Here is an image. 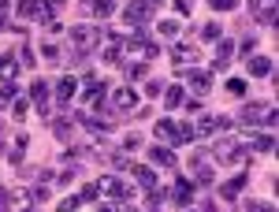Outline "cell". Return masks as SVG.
<instances>
[{
	"label": "cell",
	"mask_w": 279,
	"mask_h": 212,
	"mask_svg": "<svg viewBox=\"0 0 279 212\" xmlns=\"http://www.w3.org/2000/svg\"><path fill=\"white\" fill-rule=\"evenodd\" d=\"M157 138H164V142H179V127H175L172 119H157Z\"/></svg>",
	"instance_id": "obj_12"
},
{
	"label": "cell",
	"mask_w": 279,
	"mask_h": 212,
	"mask_svg": "<svg viewBox=\"0 0 279 212\" xmlns=\"http://www.w3.org/2000/svg\"><path fill=\"white\" fill-rule=\"evenodd\" d=\"M26 108H30V104L23 101V97H15V101H11V116H15V119H26Z\"/></svg>",
	"instance_id": "obj_23"
},
{
	"label": "cell",
	"mask_w": 279,
	"mask_h": 212,
	"mask_svg": "<svg viewBox=\"0 0 279 212\" xmlns=\"http://www.w3.org/2000/svg\"><path fill=\"white\" fill-rule=\"evenodd\" d=\"M197 56H201V48H194L190 41H179V45L172 48V60H175V63H190V60H197Z\"/></svg>",
	"instance_id": "obj_10"
},
{
	"label": "cell",
	"mask_w": 279,
	"mask_h": 212,
	"mask_svg": "<svg viewBox=\"0 0 279 212\" xmlns=\"http://www.w3.org/2000/svg\"><path fill=\"white\" fill-rule=\"evenodd\" d=\"M26 212H34V208H26Z\"/></svg>",
	"instance_id": "obj_41"
},
{
	"label": "cell",
	"mask_w": 279,
	"mask_h": 212,
	"mask_svg": "<svg viewBox=\"0 0 279 212\" xmlns=\"http://www.w3.org/2000/svg\"><path fill=\"white\" fill-rule=\"evenodd\" d=\"M209 4H212V8H216V11H224V8H227V11H231V8H235V0H209Z\"/></svg>",
	"instance_id": "obj_32"
},
{
	"label": "cell",
	"mask_w": 279,
	"mask_h": 212,
	"mask_svg": "<svg viewBox=\"0 0 279 212\" xmlns=\"http://www.w3.org/2000/svg\"><path fill=\"white\" fill-rule=\"evenodd\" d=\"M145 19H149V4H145V0H131V4H127V23L142 26Z\"/></svg>",
	"instance_id": "obj_9"
},
{
	"label": "cell",
	"mask_w": 279,
	"mask_h": 212,
	"mask_svg": "<svg viewBox=\"0 0 279 212\" xmlns=\"http://www.w3.org/2000/svg\"><path fill=\"white\" fill-rule=\"evenodd\" d=\"M216 160H227V164L242 168V164H246V149H238V142H235V138H227V142L216 145Z\"/></svg>",
	"instance_id": "obj_1"
},
{
	"label": "cell",
	"mask_w": 279,
	"mask_h": 212,
	"mask_svg": "<svg viewBox=\"0 0 279 212\" xmlns=\"http://www.w3.org/2000/svg\"><path fill=\"white\" fill-rule=\"evenodd\" d=\"M127 75H131V78H134V82H138V78H145V63H134V67H131V71H127Z\"/></svg>",
	"instance_id": "obj_29"
},
{
	"label": "cell",
	"mask_w": 279,
	"mask_h": 212,
	"mask_svg": "<svg viewBox=\"0 0 279 212\" xmlns=\"http://www.w3.org/2000/svg\"><path fill=\"white\" fill-rule=\"evenodd\" d=\"M30 201H34V205H41V201H49V190H45V186H38V190H34V198H30Z\"/></svg>",
	"instance_id": "obj_30"
},
{
	"label": "cell",
	"mask_w": 279,
	"mask_h": 212,
	"mask_svg": "<svg viewBox=\"0 0 279 212\" xmlns=\"http://www.w3.org/2000/svg\"><path fill=\"white\" fill-rule=\"evenodd\" d=\"M153 160H157V164H164V168H175V153L164 149V145H157V149H153Z\"/></svg>",
	"instance_id": "obj_18"
},
{
	"label": "cell",
	"mask_w": 279,
	"mask_h": 212,
	"mask_svg": "<svg viewBox=\"0 0 279 212\" xmlns=\"http://www.w3.org/2000/svg\"><path fill=\"white\" fill-rule=\"evenodd\" d=\"M75 86H79V82H75V78H60V86H56V97H60V101H71V97H75Z\"/></svg>",
	"instance_id": "obj_15"
},
{
	"label": "cell",
	"mask_w": 279,
	"mask_h": 212,
	"mask_svg": "<svg viewBox=\"0 0 279 212\" xmlns=\"http://www.w3.org/2000/svg\"><path fill=\"white\" fill-rule=\"evenodd\" d=\"M164 101H168V104H172V108H175V104L182 101V90H179V86H172V90H168V93H164Z\"/></svg>",
	"instance_id": "obj_26"
},
{
	"label": "cell",
	"mask_w": 279,
	"mask_h": 212,
	"mask_svg": "<svg viewBox=\"0 0 279 212\" xmlns=\"http://www.w3.org/2000/svg\"><path fill=\"white\" fill-rule=\"evenodd\" d=\"M15 67H19V56H15V52H8L4 60H0V78H4V82H8V78L15 75Z\"/></svg>",
	"instance_id": "obj_16"
},
{
	"label": "cell",
	"mask_w": 279,
	"mask_h": 212,
	"mask_svg": "<svg viewBox=\"0 0 279 212\" xmlns=\"http://www.w3.org/2000/svg\"><path fill=\"white\" fill-rule=\"evenodd\" d=\"M250 11H253V19L265 23V26L275 23V0H250Z\"/></svg>",
	"instance_id": "obj_6"
},
{
	"label": "cell",
	"mask_w": 279,
	"mask_h": 212,
	"mask_svg": "<svg viewBox=\"0 0 279 212\" xmlns=\"http://www.w3.org/2000/svg\"><path fill=\"white\" fill-rule=\"evenodd\" d=\"M242 186H246V171H242L238 179H231V183H224V190H220V193H224V198L231 201V198H235V193H242Z\"/></svg>",
	"instance_id": "obj_17"
},
{
	"label": "cell",
	"mask_w": 279,
	"mask_h": 212,
	"mask_svg": "<svg viewBox=\"0 0 279 212\" xmlns=\"http://www.w3.org/2000/svg\"><path fill=\"white\" fill-rule=\"evenodd\" d=\"M182 78H186V86H190L197 97L209 93V71H182Z\"/></svg>",
	"instance_id": "obj_8"
},
{
	"label": "cell",
	"mask_w": 279,
	"mask_h": 212,
	"mask_svg": "<svg viewBox=\"0 0 279 212\" xmlns=\"http://www.w3.org/2000/svg\"><path fill=\"white\" fill-rule=\"evenodd\" d=\"M242 123H265V127H275V108L246 104V108H242Z\"/></svg>",
	"instance_id": "obj_2"
},
{
	"label": "cell",
	"mask_w": 279,
	"mask_h": 212,
	"mask_svg": "<svg viewBox=\"0 0 279 212\" xmlns=\"http://www.w3.org/2000/svg\"><path fill=\"white\" fill-rule=\"evenodd\" d=\"M231 56H235V45H231V41H220V45H216V71H224L227 63H231Z\"/></svg>",
	"instance_id": "obj_11"
},
{
	"label": "cell",
	"mask_w": 279,
	"mask_h": 212,
	"mask_svg": "<svg viewBox=\"0 0 279 212\" xmlns=\"http://www.w3.org/2000/svg\"><path fill=\"white\" fill-rule=\"evenodd\" d=\"M216 127H220V119H216V116H201V119H197V127H194V134H201V138H209L212 130H216Z\"/></svg>",
	"instance_id": "obj_13"
},
{
	"label": "cell",
	"mask_w": 279,
	"mask_h": 212,
	"mask_svg": "<svg viewBox=\"0 0 279 212\" xmlns=\"http://www.w3.org/2000/svg\"><path fill=\"white\" fill-rule=\"evenodd\" d=\"M250 212H275V205H272V201H261V205L253 201V205H250Z\"/></svg>",
	"instance_id": "obj_28"
},
{
	"label": "cell",
	"mask_w": 279,
	"mask_h": 212,
	"mask_svg": "<svg viewBox=\"0 0 279 212\" xmlns=\"http://www.w3.org/2000/svg\"><path fill=\"white\" fill-rule=\"evenodd\" d=\"M97 212H116V205H101V208H97Z\"/></svg>",
	"instance_id": "obj_38"
},
{
	"label": "cell",
	"mask_w": 279,
	"mask_h": 212,
	"mask_svg": "<svg viewBox=\"0 0 279 212\" xmlns=\"http://www.w3.org/2000/svg\"><path fill=\"white\" fill-rule=\"evenodd\" d=\"M8 4H11V0H0V11H4V8H8Z\"/></svg>",
	"instance_id": "obj_40"
},
{
	"label": "cell",
	"mask_w": 279,
	"mask_h": 212,
	"mask_svg": "<svg viewBox=\"0 0 279 212\" xmlns=\"http://www.w3.org/2000/svg\"><path fill=\"white\" fill-rule=\"evenodd\" d=\"M41 56H45V60H49V63H56V60H60V52H56V45H49V41H45V45H41Z\"/></svg>",
	"instance_id": "obj_25"
},
{
	"label": "cell",
	"mask_w": 279,
	"mask_h": 212,
	"mask_svg": "<svg viewBox=\"0 0 279 212\" xmlns=\"http://www.w3.org/2000/svg\"><path fill=\"white\" fill-rule=\"evenodd\" d=\"M134 171V179H138V183H142V186H149V190H157V175H153L149 168H131Z\"/></svg>",
	"instance_id": "obj_19"
},
{
	"label": "cell",
	"mask_w": 279,
	"mask_h": 212,
	"mask_svg": "<svg viewBox=\"0 0 279 212\" xmlns=\"http://www.w3.org/2000/svg\"><path fill=\"white\" fill-rule=\"evenodd\" d=\"M205 38H209V41L220 38V23H209V26H205Z\"/></svg>",
	"instance_id": "obj_34"
},
{
	"label": "cell",
	"mask_w": 279,
	"mask_h": 212,
	"mask_svg": "<svg viewBox=\"0 0 279 212\" xmlns=\"http://www.w3.org/2000/svg\"><path fill=\"white\" fill-rule=\"evenodd\" d=\"M160 34H164V38H175V34H179V23L164 19V23H160Z\"/></svg>",
	"instance_id": "obj_24"
},
{
	"label": "cell",
	"mask_w": 279,
	"mask_h": 212,
	"mask_svg": "<svg viewBox=\"0 0 279 212\" xmlns=\"http://www.w3.org/2000/svg\"><path fill=\"white\" fill-rule=\"evenodd\" d=\"M30 97H34L38 104H45V97H49V86H45L41 78H38V82H34V90H30Z\"/></svg>",
	"instance_id": "obj_22"
},
{
	"label": "cell",
	"mask_w": 279,
	"mask_h": 212,
	"mask_svg": "<svg viewBox=\"0 0 279 212\" xmlns=\"http://www.w3.org/2000/svg\"><path fill=\"white\" fill-rule=\"evenodd\" d=\"M97 15H112V0H101V4H97Z\"/></svg>",
	"instance_id": "obj_36"
},
{
	"label": "cell",
	"mask_w": 279,
	"mask_h": 212,
	"mask_svg": "<svg viewBox=\"0 0 279 212\" xmlns=\"http://www.w3.org/2000/svg\"><path fill=\"white\" fill-rule=\"evenodd\" d=\"M272 145H275V142H272V134H253V142H250V149H253V153H268Z\"/></svg>",
	"instance_id": "obj_20"
},
{
	"label": "cell",
	"mask_w": 279,
	"mask_h": 212,
	"mask_svg": "<svg viewBox=\"0 0 279 212\" xmlns=\"http://www.w3.org/2000/svg\"><path fill=\"white\" fill-rule=\"evenodd\" d=\"M49 4H52V8H64V4H67V0H49Z\"/></svg>",
	"instance_id": "obj_39"
},
{
	"label": "cell",
	"mask_w": 279,
	"mask_h": 212,
	"mask_svg": "<svg viewBox=\"0 0 279 212\" xmlns=\"http://www.w3.org/2000/svg\"><path fill=\"white\" fill-rule=\"evenodd\" d=\"M75 205H82V198H67V201H64V205H60V208H64V212H71Z\"/></svg>",
	"instance_id": "obj_37"
},
{
	"label": "cell",
	"mask_w": 279,
	"mask_h": 212,
	"mask_svg": "<svg viewBox=\"0 0 279 212\" xmlns=\"http://www.w3.org/2000/svg\"><path fill=\"white\" fill-rule=\"evenodd\" d=\"M97 193H108V198H116V201H127V198H134V193L119 183V179H112V175H104L101 183H97Z\"/></svg>",
	"instance_id": "obj_5"
},
{
	"label": "cell",
	"mask_w": 279,
	"mask_h": 212,
	"mask_svg": "<svg viewBox=\"0 0 279 212\" xmlns=\"http://www.w3.org/2000/svg\"><path fill=\"white\" fill-rule=\"evenodd\" d=\"M108 101H112L116 112H134V108H138V93H134V90H116Z\"/></svg>",
	"instance_id": "obj_7"
},
{
	"label": "cell",
	"mask_w": 279,
	"mask_h": 212,
	"mask_svg": "<svg viewBox=\"0 0 279 212\" xmlns=\"http://www.w3.org/2000/svg\"><path fill=\"white\" fill-rule=\"evenodd\" d=\"M8 208H11V193L0 190V212H8Z\"/></svg>",
	"instance_id": "obj_33"
},
{
	"label": "cell",
	"mask_w": 279,
	"mask_h": 212,
	"mask_svg": "<svg viewBox=\"0 0 279 212\" xmlns=\"http://www.w3.org/2000/svg\"><path fill=\"white\" fill-rule=\"evenodd\" d=\"M71 41H75L79 52H86V48H93V45L101 41V30H97V26H75V30H71Z\"/></svg>",
	"instance_id": "obj_3"
},
{
	"label": "cell",
	"mask_w": 279,
	"mask_h": 212,
	"mask_svg": "<svg viewBox=\"0 0 279 212\" xmlns=\"http://www.w3.org/2000/svg\"><path fill=\"white\" fill-rule=\"evenodd\" d=\"M175 201H179V205H190V201H194L190 183H179V186H175Z\"/></svg>",
	"instance_id": "obj_21"
},
{
	"label": "cell",
	"mask_w": 279,
	"mask_h": 212,
	"mask_svg": "<svg viewBox=\"0 0 279 212\" xmlns=\"http://www.w3.org/2000/svg\"><path fill=\"white\" fill-rule=\"evenodd\" d=\"M19 15H26V19H34V23H49V19H52L45 0H23V4H19Z\"/></svg>",
	"instance_id": "obj_4"
},
{
	"label": "cell",
	"mask_w": 279,
	"mask_h": 212,
	"mask_svg": "<svg viewBox=\"0 0 279 212\" xmlns=\"http://www.w3.org/2000/svg\"><path fill=\"white\" fill-rule=\"evenodd\" d=\"M138 145H142V138H138V134H131L127 142H123V149H138Z\"/></svg>",
	"instance_id": "obj_35"
},
{
	"label": "cell",
	"mask_w": 279,
	"mask_h": 212,
	"mask_svg": "<svg viewBox=\"0 0 279 212\" xmlns=\"http://www.w3.org/2000/svg\"><path fill=\"white\" fill-rule=\"evenodd\" d=\"M11 97H15V90H11V86H4V90H0V108H4V104H11Z\"/></svg>",
	"instance_id": "obj_31"
},
{
	"label": "cell",
	"mask_w": 279,
	"mask_h": 212,
	"mask_svg": "<svg viewBox=\"0 0 279 212\" xmlns=\"http://www.w3.org/2000/svg\"><path fill=\"white\" fill-rule=\"evenodd\" d=\"M227 93L242 97V93H246V82H242V78H231V82H227Z\"/></svg>",
	"instance_id": "obj_27"
},
{
	"label": "cell",
	"mask_w": 279,
	"mask_h": 212,
	"mask_svg": "<svg viewBox=\"0 0 279 212\" xmlns=\"http://www.w3.org/2000/svg\"><path fill=\"white\" fill-rule=\"evenodd\" d=\"M250 75H272V60L268 56H250Z\"/></svg>",
	"instance_id": "obj_14"
}]
</instances>
